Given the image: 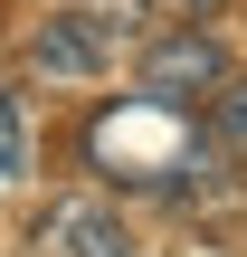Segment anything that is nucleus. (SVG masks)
I'll return each instance as SVG.
<instances>
[{"mask_svg": "<svg viewBox=\"0 0 247 257\" xmlns=\"http://www.w3.org/2000/svg\"><path fill=\"white\" fill-rule=\"evenodd\" d=\"M86 162H95L105 181H124V191H181V200H200L219 143L190 124V105H171V95L143 86V95L105 105V114L86 124Z\"/></svg>", "mask_w": 247, "mask_h": 257, "instance_id": "nucleus-1", "label": "nucleus"}, {"mask_svg": "<svg viewBox=\"0 0 247 257\" xmlns=\"http://www.w3.org/2000/svg\"><path fill=\"white\" fill-rule=\"evenodd\" d=\"M114 57H124V29L95 19V10H67V19H48V29L29 38V67L57 76V86H86V76H105Z\"/></svg>", "mask_w": 247, "mask_h": 257, "instance_id": "nucleus-2", "label": "nucleus"}, {"mask_svg": "<svg viewBox=\"0 0 247 257\" xmlns=\"http://www.w3.org/2000/svg\"><path fill=\"white\" fill-rule=\"evenodd\" d=\"M143 86H152V95H171V105H200V95H219V86H228V48H219L209 29H171V38L143 57Z\"/></svg>", "mask_w": 247, "mask_h": 257, "instance_id": "nucleus-3", "label": "nucleus"}, {"mask_svg": "<svg viewBox=\"0 0 247 257\" xmlns=\"http://www.w3.org/2000/svg\"><path fill=\"white\" fill-rule=\"evenodd\" d=\"M29 257H133V238L105 200H48L29 229Z\"/></svg>", "mask_w": 247, "mask_h": 257, "instance_id": "nucleus-4", "label": "nucleus"}, {"mask_svg": "<svg viewBox=\"0 0 247 257\" xmlns=\"http://www.w3.org/2000/svg\"><path fill=\"white\" fill-rule=\"evenodd\" d=\"M209 143H219V162H247V76L209 95Z\"/></svg>", "mask_w": 247, "mask_h": 257, "instance_id": "nucleus-5", "label": "nucleus"}, {"mask_svg": "<svg viewBox=\"0 0 247 257\" xmlns=\"http://www.w3.org/2000/svg\"><path fill=\"white\" fill-rule=\"evenodd\" d=\"M228 0H143V19H181V29H200V19H219Z\"/></svg>", "mask_w": 247, "mask_h": 257, "instance_id": "nucleus-6", "label": "nucleus"}, {"mask_svg": "<svg viewBox=\"0 0 247 257\" xmlns=\"http://www.w3.org/2000/svg\"><path fill=\"white\" fill-rule=\"evenodd\" d=\"M10 172H19V95L0 86V181H10Z\"/></svg>", "mask_w": 247, "mask_h": 257, "instance_id": "nucleus-7", "label": "nucleus"}]
</instances>
